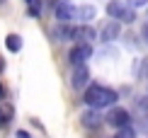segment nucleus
Instances as JSON below:
<instances>
[{
    "label": "nucleus",
    "mask_w": 148,
    "mask_h": 138,
    "mask_svg": "<svg viewBox=\"0 0 148 138\" xmlns=\"http://www.w3.org/2000/svg\"><path fill=\"white\" fill-rule=\"evenodd\" d=\"M90 56H92V46L90 44H75V46L71 49L68 58H71L73 66H85V61H88Z\"/></svg>",
    "instance_id": "obj_5"
},
{
    "label": "nucleus",
    "mask_w": 148,
    "mask_h": 138,
    "mask_svg": "<svg viewBox=\"0 0 148 138\" xmlns=\"http://www.w3.org/2000/svg\"><path fill=\"white\" fill-rule=\"evenodd\" d=\"M114 138H136V131H134V126L129 124V126H124V128H116Z\"/></svg>",
    "instance_id": "obj_12"
},
{
    "label": "nucleus",
    "mask_w": 148,
    "mask_h": 138,
    "mask_svg": "<svg viewBox=\"0 0 148 138\" xmlns=\"http://www.w3.org/2000/svg\"><path fill=\"white\" fill-rule=\"evenodd\" d=\"M119 95L112 90V87L104 85H90L83 95V102L90 107V109H104V107H114Z\"/></svg>",
    "instance_id": "obj_1"
},
{
    "label": "nucleus",
    "mask_w": 148,
    "mask_h": 138,
    "mask_svg": "<svg viewBox=\"0 0 148 138\" xmlns=\"http://www.w3.org/2000/svg\"><path fill=\"white\" fill-rule=\"evenodd\" d=\"M141 32H143V39H146V41H148V22H146V24H143V27H141Z\"/></svg>",
    "instance_id": "obj_18"
},
{
    "label": "nucleus",
    "mask_w": 148,
    "mask_h": 138,
    "mask_svg": "<svg viewBox=\"0 0 148 138\" xmlns=\"http://www.w3.org/2000/svg\"><path fill=\"white\" fill-rule=\"evenodd\" d=\"M0 3H5V0H0Z\"/></svg>",
    "instance_id": "obj_23"
},
{
    "label": "nucleus",
    "mask_w": 148,
    "mask_h": 138,
    "mask_svg": "<svg viewBox=\"0 0 148 138\" xmlns=\"http://www.w3.org/2000/svg\"><path fill=\"white\" fill-rule=\"evenodd\" d=\"M5 46H8L12 53H17L22 49V36L20 34H8V36H5Z\"/></svg>",
    "instance_id": "obj_11"
},
{
    "label": "nucleus",
    "mask_w": 148,
    "mask_h": 138,
    "mask_svg": "<svg viewBox=\"0 0 148 138\" xmlns=\"http://www.w3.org/2000/svg\"><path fill=\"white\" fill-rule=\"evenodd\" d=\"M5 121H8V119H5V116H3V111H0V126H3Z\"/></svg>",
    "instance_id": "obj_21"
},
{
    "label": "nucleus",
    "mask_w": 148,
    "mask_h": 138,
    "mask_svg": "<svg viewBox=\"0 0 148 138\" xmlns=\"http://www.w3.org/2000/svg\"><path fill=\"white\" fill-rule=\"evenodd\" d=\"M17 138H32V136H29L27 131H17Z\"/></svg>",
    "instance_id": "obj_19"
},
{
    "label": "nucleus",
    "mask_w": 148,
    "mask_h": 138,
    "mask_svg": "<svg viewBox=\"0 0 148 138\" xmlns=\"http://www.w3.org/2000/svg\"><path fill=\"white\" fill-rule=\"evenodd\" d=\"M138 107H141L143 111H148V97H141V99H138Z\"/></svg>",
    "instance_id": "obj_16"
},
{
    "label": "nucleus",
    "mask_w": 148,
    "mask_h": 138,
    "mask_svg": "<svg viewBox=\"0 0 148 138\" xmlns=\"http://www.w3.org/2000/svg\"><path fill=\"white\" fill-rule=\"evenodd\" d=\"M107 124L114 126V128H124V126L131 124V116H129V111L121 109V107H112L109 114H107Z\"/></svg>",
    "instance_id": "obj_4"
},
{
    "label": "nucleus",
    "mask_w": 148,
    "mask_h": 138,
    "mask_svg": "<svg viewBox=\"0 0 148 138\" xmlns=\"http://www.w3.org/2000/svg\"><path fill=\"white\" fill-rule=\"evenodd\" d=\"M3 95H5V90H3V85H0V97H3Z\"/></svg>",
    "instance_id": "obj_22"
},
{
    "label": "nucleus",
    "mask_w": 148,
    "mask_h": 138,
    "mask_svg": "<svg viewBox=\"0 0 148 138\" xmlns=\"http://www.w3.org/2000/svg\"><path fill=\"white\" fill-rule=\"evenodd\" d=\"M107 15L116 22H134L136 15H134V8H129L126 0H109L107 3Z\"/></svg>",
    "instance_id": "obj_2"
},
{
    "label": "nucleus",
    "mask_w": 148,
    "mask_h": 138,
    "mask_svg": "<svg viewBox=\"0 0 148 138\" xmlns=\"http://www.w3.org/2000/svg\"><path fill=\"white\" fill-rule=\"evenodd\" d=\"M3 70H5V58L0 56V73H3Z\"/></svg>",
    "instance_id": "obj_20"
},
{
    "label": "nucleus",
    "mask_w": 148,
    "mask_h": 138,
    "mask_svg": "<svg viewBox=\"0 0 148 138\" xmlns=\"http://www.w3.org/2000/svg\"><path fill=\"white\" fill-rule=\"evenodd\" d=\"M95 15H97V10L92 8V5H80L78 8V20H83V22L95 20Z\"/></svg>",
    "instance_id": "obj_10"
},
{
    "label": "nucleus",
    "mask_w": 148,
    "mask_h": 138,
    "mask_svg": "<svg viewBox=\"0 0 148 138\" xmlns=\"http://www.w3.org/2000/svg\"><path fill=\"white\" fill-rule=\"evenodd\" d=\"M80 121H83V126H85V128H97V126L102 124V116L97 114V109H88V111H83Z\"/></svg>",
    "instance_id": "obj_8"
},
{
    "label": "nucleus",
    "mask_w": 148,
    "mask_h": 138,
    "mask_svg": "<svg viewBox=\"0 0 148 138\" xmlns=\"http://www.w3.org/2000/svg\"><path fill=\"white\" fill-rule=\"evenodd\" d=\"M138 128H141V131H148V114L141 119V126H138Z\"/></svg>",
    "instance_id": "obj_17"
},
{
    "label": "nucleus",
    "mask_w": 148,
    "mask_h": 138,
    "mask_svg": "<svg viewBox=\"0 0 148 138\" xmlns=\"http://www.w3.org/2000/svg\"><path fill=\"white\" fill-rule=\"evenodd\" d=\"M56 36H58V39H63V41H71V39H75V41H78V27H71V24H61V27L56 29Z\"/></svg>",
    "instance_id": "obj_9"
},
{
    "label": "nucleus",
    "mask_w": 148,
    "mask_h": 138,
    "mask_svg": "<svg viewBox=\"0 0 148 138\" xmlns=\"http://www.w3.org/2000/svg\"><path fill=\"white\" fill-rule=\"evenodd\" d=\"M129 8H143V5H148V0H126Z\"/></svg>",
    "instance_id": "obj_15"
},
{
    "label": "nucleus",
    "mask_w": 148,
    "mask_h": 138,
    "mask_svg": "<svg viewBox=\"0 0 148 138\" xmlns=\"http://www.w3.org/2000/svg\"><path fill=\"white\" fill-rule=\"evenodd\" d=\"M119 34H121V22L109 20V22H104L100 27V36H97V39H100L102 44H109V41L119 39Z\"/></svg>",
    "instance_id": "obj_3"
},
{
    "label": "nucleus",
    "mask_w": 148,
    "mask_h": 138,
    "mask_svg": "<svg viewBox=\"0 0 148 138\" xmlns=\"http://www.w3.org/2000/svg\"><path fill=\"white\" fill-rule=\"evenodd\" d=\"M88 83H90L88 66H75L73 68V75H71V85L75 87V90H83V87H88Z\"/></svg>",
    "instance_id": "obj_7"
},
{
    "label": "nucleus",
    "mask_w": 148,
    "mask_h": 138,
    "mask_svg": "<svg viewBox=\"0 0 148 138\" xmlns=\"http://www.w3.org/2000/svg\"><path fill=\"white\" fill-rule=\"evenodd\" d=\"M29 3V15H41V0H27Z\"/></svg>",
    "instance_id": "obj_14"
},
{
    "label": "nucleus",
    "mask_w": 148,
    "mask_h": 138,
    "mask_svg": "<svg viewBox=\"0 0 148 138\" xmlns=\"http://www.w3.org/2000/svg\"><path fill=\"white\" fill-rule=\"evenodd\" d=\"M134 73H136V78H148V58L141 61V68H138V70H134Z\"/></svg>",
    "instance_id": "obj_13"
},
{
    "label": "nucleus",
    "mask_w": 148,
    "mask_h": 138,
    "mask_svg": "<svg viewBox=\"0 0 148 138\" xmlns=\"http://www.w3.org/2000/svg\"><path fill=\"white\" fill-rule=\"evenodd\" d=\"M56 17L61 22H71V20H78V8L73 3H68V0H61V3H56Z\"/></svg>",
    "instance_id": "obj_6"
}]
</instances>
